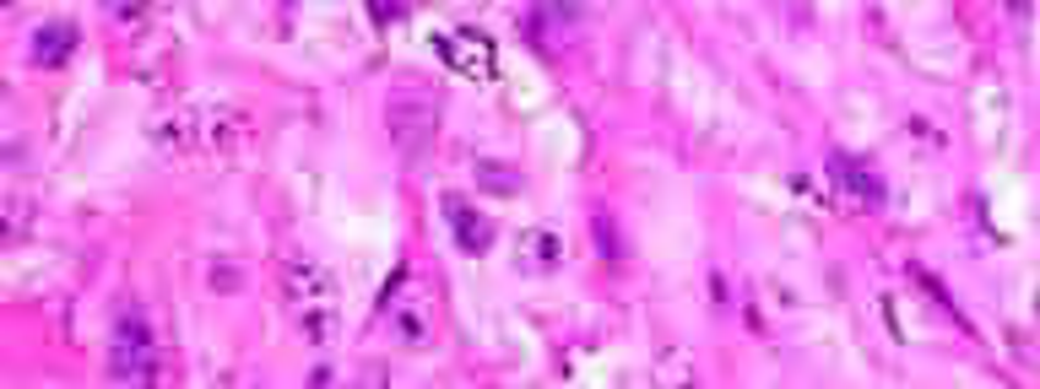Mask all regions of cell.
<instances>
[{
	"mask_svg": "<svg viewBox=\"0 0 1040 389\" xmlns=\"http://www.w3.org/2000/svg\"><path fill=\"white\" fill-rule=\"evenodd\" d=\"M450 228H455V244H461L466 255H482V250L493 244V228H488L482 217H471L461 200H450Z\"/></svg>",
	"mask_w": 1040,
	"mask_h": 389,
	"instance_id": "obj_5",
	"label": "cell"
},
{
	"mask_svg": "<svg viewBox=\"0 0 1040 389\" xmlns=\"http://www.w3.org/2000/svg\"><path fill=\"white\" fill-rule=\"evenodd\" d=\"M71 49H76V27H71V22H49V27L33 33V54H38L44 65H65Z\"/></svg>",
	"mask_w": 1040,
	"mask_h": 389,
	"instance_id": "obj_4",
	"label": "cell"
},
{
	"mask_svg": "<svg viewBox=\"0 0 1040 389\" xmlns=\"http://www.w3.org/2000/svg\"><path fill=\"white\" fill-rule=\"evenodd\" d=\"M559 259V239L548 233V228H537V233H526L521 239V265H531V270H548Z\"/></svg>",
	"mask_w": 1040,
	"mask_h": 389,
	"instance_id": "obj_6",
	"label": "cell"
},
{
	"mask_svg": "<svg viewBox=\"0 0 1040 389\" xmlns=\"http://www.w3.org/2000/svg\"><path fill=\"white\" fill-rule=\"evenodd\" d=\"M829 168H835V179H840V184H846V190H851L862 206H884V179H878L873 168L851 162L846 151H840V157H829Z\"/></svg>",
	"mask_w": 1040,
	"mask_h": 389,
	"instance_id": "obj_3",
	"label": "cell"
},
{
	"mask_svg": "<svg viewBox=\"0 0 1040 389\" xmlns=\"http://www.w3.org/2000/svg\"><path fill=\"white\" fill-rule=\"evenodd\" d=\"M434 49L445 54L461 76H493V38L477 27H450L434 38Z\"/></svg>",
	"mask_w": 1040,
	"mask_h": 389,
	"instance_id": "obj_1",
	"label": "cell"
},
{
	"mask_svg": "<svg viewBox=\"0 0 1040 389\" xmlns=\"http://www.w3.org/2000/svg\"><path fill=\"white\" fill-rule=\"evenodd\" d=\"M109 368H115V379H152V368H157V357H152V336L142 319H120V330H115V352H109Z\"/></svg>",
	"mask_w": 1040,
	"mask_h": 389,
	"instance_id": "obj_2",
	"label": "cell"
}]
</instances>
